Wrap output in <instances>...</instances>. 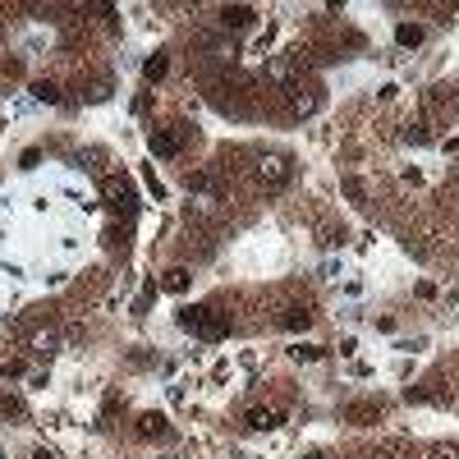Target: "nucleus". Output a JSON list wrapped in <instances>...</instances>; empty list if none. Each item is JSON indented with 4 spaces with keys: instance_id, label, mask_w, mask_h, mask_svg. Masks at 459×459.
<instances>
[{
    "instance_id": "1",
    "label": "nucleus",
    "mask_w": 459,
    "mask_h": 459,
    "mask_svg": "<svg viewBox=\"0 0 459 459\" xmlns=\"http://www.w3.org/2000/svg\"><path fill=\"white\" fill-rule=\"evenodd\" d=\"M179 326L202 336V340H225L230 336V317L216 313V308H184V313H179Z\"/></svg>"
},
{
    "instance_id": "2",
    "label": "nucleus",
    "mask_w": 459,
    "mask_h": 459,
    "mask_svg": "<svg viewBox=\"0 0 459 459\" xmlns=\"http://www.w3.org/2000/svg\"><path fill=\"white\" fill-rule=\"evenodd\" d=\"M257 179H262L266 188H285L289 179H294V165H289V156H280V152H266L262 161H257Z\"/></svg>"
},
{
    "instance_id": "3",
    "label": "nucleus",
    "mask_w": 459,
    "mask_h": 459,
    "mask_svg": "<svg viewBox=\"0 0 459 459\" xmlns=\"http://www.w3.org/2000/svg\"><path fill=\"white\" fill-rule=\"evenodd\" d=\"M106 202H110V211L133 216V188H129V179H106Z\"/></svg>"
},
{
    "instance_id": "4",
    "label": "nucleus",
    "mask_w": 459,
    "mask_h": 459,
    "mask_svg": "<svg viewBox=\"0 0 459 459\" xmlns=\"http://www.w3.org/2000/svg\"><path fill=\"white\" fill-rule=\"evenodd\" d=\"M253 19H257V10H253V5H225V10H220V23H225V28H234V33H239V28H248Z\"/></svg>"
},
{
    "instance_id": "5",
    "label": "nucleus",
    "mask_w": 459,
    "mask_h": 459,
    "mask_svg": "<svg viewBox=\"0 0 459 459\" xmlns=\"http://www.w3.org/2000/svg\"><path fill=\"white\" fill-rule=\"evenodd\" d=\"M243 423H248L253 432H276L285 418H280V409H248V418H243Z\"/></svg>"
},
{
    "instance_id": "6",
    "label": "nucleus",
    "mask_w": 459,
    "mask_h": 459,
    "mask_svg": "<svg viewBox=\"0 0 459 459\" xmlns=\"http://www.w3.org/2000/svg\"><path fill=\"white\" fill-rule=\"evenodd\" d=\"M147 152H152V156H175V152H179V133L156 129L152 138H147Z\"/></svg>"
},
{
    "instance_id": "7",
    "label": "nucleus",
    "mask_w": 459,
    "mask_h": 459,
    "mask_svg": "<svg viewBox=\"0 0 459 459\" xmlns=\"http://www.w3.org/2000/svg\"><path fill=\"white\" fill-rule=\"evenodd\" d=\"M165 432H170L165 414H142V418H138V437H142V441H156V437H165Z\"/></svg>"
},
{
    "instance_id": "8",
    "label": "nucleus",
    "mask_w": 459,
    "mask_h": 459,
    "mask_svg": "<svg viewBox=\"0 0 459 459\" xmlns=\"http://www.w3.org/2000/svg\"><path fill=\"white\" fill-rule=\"evenodd\" d=\"M188 280H193V276H188L184 266H170V271L161 276V289H170V294H184V289H188Z\"/></svg>"
},
{
    "instance_id": "9",
    "label": "nucleus",
    "mask_w": 459,
    "mask_h": 459,
    "mask_svg": "<svg viewBox=\"0 0 459 459\" xmlns=\"http://www.w3.org/2000/svg\"><path fill=\"white\" fill-rule=\"evenodd\" d=\"M280 326L285 331H308L313 326V313H308V308H289V313L280 317Z\"/></svg>"
},
{
    "instance_id": "10",
    "label": "nucleus",
    "mask_w": 459,
    "mask_h": 459,
    "mask_svg": "<svg viewBox=\"0 0 459 459\" xmlns=\"http://www.w3.org/2000/svg\"><path fill=\"white\" fill-rule=\"evenodd\" d=\"M165 69H170V60H165V55L156 51L152 60H147V65H142V78H147V83H161V78H165Z\"/></svg>"
},
{
    "instance_id": "11",
    "label": "nucleus",
    "mask_w": 459,
    "mask_h": 459,
    "mask_svg": "<svg viewBox=\"0 0 459 459\" xmlns=\"http://www.w3.org/2000/svg\"><path fill=\"white\" fill-rule=\"evenodd\" d=\"M395 42L400 46H423V28H418V23H400V28H395Z\"/></svg>"
},
{
    "instance_id": "12",
    "label": "nucleus",
    "mask_w": 459,
    "mask_h": 459,
    "mask_svg": "<svg viewBox=\"0 0 459 459\" xmlns=\"http://www.w3.org/2000/svg\"><path fill=\"white\" fill-rule=\"evenodd\" d=\"M33 97L46 101V106H55V101H60V88H55L51 78H37V83H33Z\"/></svg>"
},
{
    "instance_id": "13",
    "label": "nucleus",
    "mask_w": 459,
    "mask_h": 459,
    "mask_svg": "<svg viewBox=\"0 0 459 459\" xmlns=\"http://www.w3.org/2000/svg\"><path fill=\"white\" fill-rule=\"evenodd\" d=\"M345 418H349V423H372V418H382V405H354Z\"/></svg>"
},
{
    "instance_id": "14",
    "label": "nucleus",
    "mask_w": 459,
    "mask_h": 459,
    "mask_svg": "<svg viewBox=\"0 0 459 459\" xmlns=\"http://www.w3.org/2000/svg\"><path fill=\"white\" fill-rule=\"evenodd\" d=\"M289 359H294V363H317L322 349H317V345H294V349H289Z\"/></svg>"
},
{
    "instance_id": "15",
    "label": "nucleus",
    "mask_w": 459,
    "mask_h": 459,
    "mask_svg": "<svg viewBox=\"0 0 459 459\" xmlns=\"http://www.w3.org/2000/svg\"><path fill=\"white\" fill-rule=\"evenodd\" d=\"M37 161H42V152H37V147H28V152H23V156H19V165H23V170H33V165H37Z\"/></svg>"
},
{
    "instance_id": "16",
    "label": "nucleus",
    "mask_w": 459,
    "mask_h": 459,
    "mask_svg": "<svg viewBox=\"0 0 459 459\" xmlns=\"http://www.w3.org/2000/svg\"><path fill=\"white\" fill-rule=\"evenodd\" d=\"M303 459H331V455H326V450H308Z\"/></svg>"
},
{
    "instance_id": "17",
    "label": "nucleus",
    "mask_w": 459,
    "mask_h": 459,
    "mask_svg": "<svg viewBox=\"0 0 459 459\" xmlns=\"http://www.w3.org/2000/svg\"><path fill=\"white\" fill-rule=\"evenodd\" d=\"M33 459H55V455H51V450L42 446V450H33Z\"/></svg>"
},
{
    "instance_id": "18",
    "label": "nucleus",
    "mask_w": 459,
    "mask_h": 459,
    "mask_svg": "<svg viewBox=\"0 0 459 459\" xmlns=\"http://www.w3.org/2000/svg\"><path fill=\"white\" fill-rule=\"evenodd\" d=\"M5 372H10V368H0V377H5Z\"/></svg>"
}]
</instances>
